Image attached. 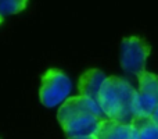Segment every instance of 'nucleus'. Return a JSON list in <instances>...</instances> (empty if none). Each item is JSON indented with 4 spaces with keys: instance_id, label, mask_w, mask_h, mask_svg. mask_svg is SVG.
Returning a JSON list of instances; mask_svg holds the SVG:
<instances>
[{
    "instance_id": "f257e3e1",
    "label": "nucleus",
    "mask_w": 158,
    "mask_h": 139,
    "mask_svg": "<svg viewBox=\"0 0 158 139\" xmlns=\"http://www.w3.org/2000/svg\"><path fill=\"white\" fill-rule=\"evenodd\" d=\"M137 90L126 79L108 76L98 93L97 103L107 118L132 124L135 120L133 102Z\"/></svg>"
},
{
    "instance_id": "f03ea898",
    "label": "nucleus",
    "mask_w": 158,
    "mask_h": 139,
    "mask_svg": "<svg viewBox=\"0 0 158 139\" xmlns=\"http://www.w3.org/2000/svg\"><path fill=\"white\" fill-rule=\"evenodd\" d=\"M72 82L67 74L61 70L50 68L43 74L40 81V89H39V99L44 107L61 106L65 100L71 98Z\"/></svg>"
},
{
    "instance_id": "7ed1b4c3",
    "label": "nucleus",
    "mask_w": 158,
    "mask_h": 139,
    "mask_svg": "<svg viewBox=\"0 0 158 139\" xmlns=\"http://www.w3.org/2000/svg\"><path fill=\"white\" fill-rule=\"evenodd\" d=\"M150 52V45L139 36H129L122 39L119 56L122 70L136 78L142 75L146 71V63Z\"/></svg>"
},
{
    "instance_id": "20e7f679",
    "label": "nucleus",
    "mask_w": 158,
    "mask_h": 139,
    "mask_svg": "<svg viewBox=\"0 0 158 139\" xmlns=\"http://www.w3.org/2000/svg\"><path fill=\"white\" fill-rule=\"evenodd\" d=\"M85 114H94V115H100V117H106L97 102L79 95V96H71L68 100H65L61 104L57 113V118L61 125V124L72 120V118H77L79 115H85Z\"/></svg>"
},
{
    "instance_id": "39448f33",
    "label": "nucleus",
    "mask_w": 158,
    "mask_h": 139,
    "mask_svg": "<svg viewBox=\"0 0 158 139\" xmlns=\"http://www.w3.org/2000/svg\"><path fill=\"white\" fill-rule=\"evenodd\" d=\"M97 139H139V132L133 124H123L119 121L104 118L100 123L97 132Z\"/></svg>"
},
{
    "instance_id": "423d86ee",
    "label": "nucleus",
    "mask_w": 158,
    "mask_h": 139,
    "mask_svg": "<svg viewBox=\"0 0 158 139\" xmlns=\"http://www.w3.org/2000/svg\"><path fill=\"white\" fill-rule=\"evenodd\" d=\"M107 78L108 76L100 70H96V68L87 70L79 78V82H78L79 95L97 102L98 93H100L101 88H103Z\"/></svg>"
},
{
    "instance_id": "0eeeda50",
    "label": "nucleus",
    "mask_w": 158,
    "mask_h": 139,
    "mask_svg": "<svg viewBox=\"0 0 158 139\" xmlns=\"http://www.w3.org/2000/svg\"><path fill=\"white\" fill-rule=\"evenodd\" d=\"M158 106V99L150 95H144L137 90L133 102V114L135 118H150L154 110Z\"/></svg>"
},
{
    "instance_id": "6e6552de",
    "label": "nucleus",
    "mask_w": 158,
    "mask_h": 139,
    "mask_svg": "<svg viewBox=\"0 0 158 139\" xmlns=\"http://www.w3.org/2000/svg\"><path fill=\"white\" fill-rule=\"evenodd\" d=\"M139 81V92L144 95H150L158 99V75L144 71L142 75L137 76Z\"/></svg>"
},
{
    "instance_id": "1a4fd4ad",
    "label": "nucleus",
    "mask_w": 158,
    "mask_h": 139,
    "mask_svg": "<svg viewBox=\"0 0 158 139\" xmlns=\"http://www.w3.org/2000/svg\"><path fill=\"white\" fill-rule=\"evenodd\" d=\"M132 124L139 132V139H158V125L151 118H135Z\"/></svg>"
},
{
    "instance_id": "9d476101",
    "label": "nucleus",
    "mask_w": 158,
    "mask_h": 139,
    "mask_svg": "<svg viewBox=\"0 0 158 139\" xmlns=\"http://www.w3.org/2000/svg\"><path fill=\"white\" fill-rule=\"evenodd\" d=\"M29 0H0V14L4 15H13L25 10Z\"/></svg>"
},
{
    "instance_id": "9b49d317",
    "label": "nucleus",
    "mask_w": 158,
    "mask_h": 139,
    "mask_svg": "<svg viewBox=\"0 0 158 139\" xmlns=\"http://www.w3.org/2000/svg\"><path fill=\"white\" fill-rule=\"evenodd\" d=\"M151 121H153L156 125H158V106L156 107V110H154V113H153V115H151Z\"/></svg>"
},
{
    "instance_id": "f8f14e48",
    "label": "nucleus",
    "mask_w": 158,
    "mask_h": 139,
    "mask_svg": "<svg viewBox=\"0 0 158 139\" xmlns=\"http://www.w3.org/2000/svg\"><path fill=\"white\" fill-rule=\"evenodd\" d=\"M68 139H97L96 137H86V138H68Z\"/></svg>"
},
{
    "instance_id": "ddd939ff",
    "label": "nucleus",
    "mask_w": 158,
    "mask_h": 139,
    "mask_svg": "<svg viewBox=\"0 0 158 139\" xmlns=\"http://www.w3.org/2000/svg\"><path fill=\"white\" fill-rule=\"evenodd\" d=\"M3 21H4V17H3L2 14H0V25H2V22H3Z\"/></svg>"
}]
</instances>
